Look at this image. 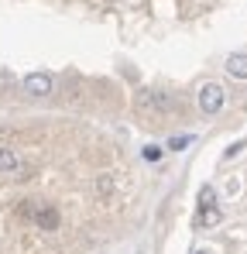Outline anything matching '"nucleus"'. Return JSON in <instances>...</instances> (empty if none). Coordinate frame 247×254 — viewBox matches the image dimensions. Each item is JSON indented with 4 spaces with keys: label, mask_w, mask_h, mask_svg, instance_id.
<instances>
[{
    "label": "nucleus",
    "mask_w": 247,
    "mask_h": 254,
    "mask_svg": "<svg viewBox=\"0 0 247 254\" xmlns=\"http://www.w3.org/2000/svg\"><path fill=\"white\" fill-rule=\"evenodd\" d=\"M134 110H137L141 117L158 121V117H165V114L172 110V96L162 93V89H141V93L134 96Z\"/></svg>",
    "instance_id": "obj_1"
},
{
    "label": "nucleus",
    "mask_w": 247,
    "mask_h": 254,
    "mask_svg": "<svg viewBox=\"0 0 247 254\" xmlns=\"http://www.w3.org/2000/svg\"><path fill=\"white\" fill-rule=\"evenodd\" d=\"M223 103H227V89H223L220 83H203L199 86V110H203L206 117L220 114Z\"/></svg>",
    "instance_id": "obj_2"
},
{
    "label": "nucleus",
    "mask_w": 247,
    "mask_h": 254,
    "mask_svg": "<svg viewBox=\"0 0 247 254\" xmlns=\"http://www.w3.org/2000/svg\"><path fill=\"white\" fill-rule=\"evenodd\" d=\"M21 86H24V93H28V96H35V100H41V96H48V93L55 89V79H52L48 72H28Z\"/></svg>",
    "instance_id": "obj_3"
},
{
    "label": "nucleus",
    "mask_w": 247,
    "mask_h": 254,
    "mask_svg": "<svg viewBox=\"0 0 247 254\" xmlns=\"http://www.w3.org/2000/svg\"><path fill=\"white\" fill-rule=\"evenodd\" d=\"M223 69H227L234 79H247V52H230Z\"/></svg>",
    "instance_id": "obj_4"
},
{
    "label": "nucleus",
    "mask_w": 247,
    "mask_h": 254,
    "mask_svg": "<svg viewBox=\"0 0 247 254\" xmlns=\"http://www.w3.org/2000/svg\"><path fill=\"white\" fill-rule=\"evenodd\" d=\"M17 169H21V158H17V151H14L10 144H0V175H14Z\"/></svg>",
    "instance_id": "obj_5"
},
{
    "label": "nucleus",
    "mask_w": 247,
    "mask_h": 254,
    "mask_svg": "<svg viewBox=\"0 0 247 254\" xmlns=\"http://www.w3.org/2000/svg\"><path fill=\"white\" fill-rule=\"evenodd\" d=\"M220 220H223V213L216 210V206H199V213H196V220H192V223H196L199 230H206V227H216Z\"/></svg>",
    "instance_id": "obj_6"
},
{
    "label": "nucleus",
    "mask_w": 247,
    "mask_h": 254,
    "mask_svg": "<svg viewBox=\"0 0 247 254\" xmlns=\"http://www.w3.org/2000/svg\"><path fill=\"white\" fill-rule=\"evenodd\" d=\"M35 223H38L41 230H55L59 227V210H52V206H41L35 213Z\"/></svg>",
    "instance_id": "obj_7"
},
{
    "label": "nucleus",
    "mask_w": 247,
    "mask_h": 254,
    "mask_svg": "<svg viewBox=\"0 0 247 254\" xmlns=\"http://www.w3.org/2000/svg\"><path fill=\"white\" fill-rule=\"evenodd\" d=\"M192 141H196L192 134H175V137H172V141L165 144V151H185V148H189Z\"/></svg>",
    "instance_id": "obj_8"
},
{
    "label": "nucleus",
    "mask_w": 247,
    "mask_h": 254,
    "mask_svg": "<svg viewBox=\"0 0 247 254\" xmlns=\"http://www.w3.org/2000/svg\"><path fill=\"white\" fill-rule=\"evenodd\" d=\"M144 162H162V155H165V148H158V144H144Z\"/></svg>",
    "instance_id": "obj_9"
},
{
    "label": "nucleus",
    "mask_w": 247,
    "mask_h": 254,
    "mask_svg": "<svg viewBox=\"0 0 247 254\" xmlns=\"http://www.w3.org/2000/svg\"><path fill=\"white\" fill-rule=\"evenodd\" d=\"M199 206H216V192H213V186H203V189H199Z\"/></svg>",
    "instance_id": "obj_10"
},
{
    "label": "nucleus",
    "mask_w": 247,
    "mask_h": 254,
    "mask_svg": "<svg viewBox=\"0 0 247 254\" xmlns=\"http://www.w3.org/2000/svg\"><path fill=\"white\" fill-rule=\"evenodd\" d=\"M241 148H244V141H237V144H230V148H227V155H223V158H237V155H241Z\"/></svg>",
    "instance_id": "obj_11"
},
{
    "label": "nucleus",
    "mask_w": 247,
    "mask_h": 254,
    "mask_svg": "<svg viewBox=\"0 0 247 254\" xmlns=\"http://www.w3.org/2000/svg\"><path fill=\"white\" fill-rule=\"evenodd\" d=\"M192 254H213V251H206V248H199V251H192Z\"/></svg>",
    "instance_id": "obj_12"
}]
</instances>
